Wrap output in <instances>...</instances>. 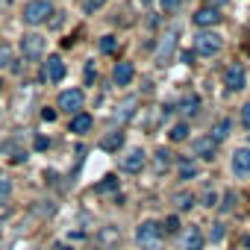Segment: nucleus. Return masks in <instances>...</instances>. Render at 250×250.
<instances>
[{"label":"nucleus","instance_id":"obj_17","mask_svg":"<svg viewBox=\"0 0 250 250\" xmlns=\"http://www.w3.org/2000/svg\"><path fill=\"white\" fill-rule=\"evenodd\" d=\"M171 162H174V159H171V153H168L165 147L153 153V168H156V174H165V171L171 168Z\"/></svg>","mask_w":250,"mask_h":250},{"label":"nucleus","instance_id":"obj_25","mask_svg":"<svg viewBox=\"0 0 250 250\" xmlns=\"http://www.w3.org/2000/svg\"><path fill=\"white\" fill-rule=\"evenodd\" d=\"M12 59H15V56H12V47H9V44H0V68H9Z\"/></svg>","mask_w":250,"mask_h":250},{"label":"nucleus","instance_id":"obj_2","mask_svg":"<svg viewBox=\"0 0 250 250\" xmlns=\"http://www.w3.org/2000/svg\"><path fill=\"white\" fill-rule=\"evenodd\" d=\"M50 15H56L50 0H30V3L24 6V24H30V27L47 24V21H50Z\"/></svg>","mask_w":250,"mask_h":250},{"label":"nucleus","instance_id":"obj_8","mask_svg":"<svg viewBox=\"0 0 250 250\" xmlns=\"http://www.w3.org/2000/svg\"><path fill=\"white\" fill-rule=\"evenodd\" d=\"M244 83H247V74H244V68H241V65H232V68H227V71H224V85H227L229 91H241V88H244Z\"/></svg>","mask_w":250,"mask_h":250},{"label":"nucleus","instance_id":"obj_5","mask_svg":"<svg viewBox=\"0 0 250 250\" xmlns=\"http://www.w3.org/2000/svg\"><path fill=\"white\" fill-rule=\"evenodd\" d=\"M83 103H85L83 88H65V91L59 94V109L68 112V115H77V112L83 109Z\"/></svg>","mask_w":250,"mask_h":250},{"label":"nucleus","instance_id":"obj_31","mask_svg":"<svg viewBox=\"0 0 250 250\" xmlns=\"http://www.w3.org/2000/svg\"><path fill=\"white\" fill-rule=\"evenodd\" d=\"M241 124L250 130V103H244V106H241Z\"/></svg>","mask_w":250,"mask_h":250},{"label":"nucleus","instance_id":"obj_23","mask_svg":"<svg viewBox=\"0 0 250 250\" xmlns=\"http://www.w3.org/2000/svg\"><path fill=\"white\" fill-rule=\"evenodd\" d=\"M168 136H171V142H186L188 139V124H174Z\"/></svg>","mask_w":250,"mask_h":250},{"label":"nucleus","instance_id":"obj_41","mask_svg":"<svg viewBox=\"0 0 250 250\" xmlns=\"http://www.w3.org/2000/svg\"><path fill=\"white\" fill-rule=\"evenodd\" d=\"M0 88H3V83H0Z\"/></svg>","mask_w":250,"mask_h":250},{"label":"nucleus","instance_id":"obj_30","mask_svg":"<svg viewBox=\"0 0 250 250\" xmlns=\"http://www.w3.org/2000/svg\"><path fill=\"white\" fill-rule=\"evenodd\" d=\"M115 186H118V180H115V177H106V180H103V183L97 186V191H112Z\"/></svg>","mask_w":250,"mask_h":250},{"label":"nucleus","instance_id":"obj_24","mask_svg":"<svg viewBox=\"0 0 250 250\" xmlns=\"http://www.w3.org/2000/svg\"><path fill=\"white\" fill-rule=\"evenodd\" d=\"M9 194H12V180L6 174H0V200H9Z\"/></svg>","mask_w":250,"mask_h":250},{"label":"nucleus","instance_id":"obj_16","mask_svg":"<svg viewBox=\"0 0 250 250\" xmlns=\"http://www.w3.org/2000/svg\"><path fill=\"white\" fill-rule=\"evenodd\" d=\"M174 47H177V33L171 30V33L165 36V42H162V47H159V53H156V62H159V65H168V59H171V53H174Z\"/></svg>","mask_w":250,"mask_h":250},{"label":"nucleus","instance_id":"obj_39","mask_svg":"<svg viewBox=\"0 0 250 250\" xmlns=\"http://www.w3.org/2000/svg\"><path fill=\"white\" fill-rule=\"evenodd\" d=\"M244 247H247V250H250V235H247V238H244Z\"/></svg>","mask_w":250,"mask_h":250},{"label":"nucleus","instance_id":"obj_34","mask_svg":"<svg viewBox=\"0 0 250 250\" xmlns=\"http://www.w3.org/2000/svg\"><path fill=\"white\" fill-rule=\"evenodd\" d=\"M203 200H206V206L212 209V206H215V200H218V194H215V191H206V194H203Z\"/></svg>","mask_w":250,"mask_h":250},{"label":"nucleus","instance_id":"obj_38","mask_svg":"<svg viewBox=\"0 0 250 250\" xmlns=\"http://www.w3.org/2000/svg\"><path fill=\"white\" fill-rule=\"evenodd\" d=\"M53 250H71L68 244H53Z\"/></svg>","mask_w":250,"mask_h":250},{"label":"nucleus","instance_id":"obj_11","mask_svg":"<svg viewBox=\"0 0 250 250\" xmlns=\"http://www.w3.org/2000/svg\"><path fill=\"white\" fill-rule=\"evenodd\" d=\"M145 162H147V156H145V150H130L127 156L121 159V168L127 171V174H139L142 168H145Z\"/></svg>","mask_w":250,"mask_h":250},{"label":"nucleus","instance_id":"obj_37","mask_svg":"<svg viewBox=\"0 0 250 250\" xmlns=\"http://www.w3.org/2000/svg\"><path fill=\"white\" fill-rule=\"evenodd\" d=\"M177 3H180V0H162V6H165V9H177Z\"/></svg>","mask_w":250,"mask_h":250},{"label":"nucleus","instance_id":"obj_1","mask_svg":"<svg viewBox=\"0 0 250 250\" xmlns=\"http://www.w3.org/2000/svg\"><path fill=\"white\" fill-rule=\"evenodd\" d=\"M136 241H139L142 250H159V247H162V224H156V221H145V224H139V229H136Z\"/></svg>","mask_w":250,"mask_h":250},{"label":"nucleus","instance_id":"obj_36","mask_svg":"<svg viewBox=\"0 0 250 250\" xmlns=\"http://www.w3.org/2000/svg\"><path fill=\"white\" fill-rule=\"evenodd\" d=\"M36 147H39V150H44V147H47V139H44V136H39V139H36Z\"/></svg>","mask_w":250,"mask_h":250},{"label":"nucleus","instance_id":"obj_20","mask_svg":"<svg viewBox=\"0 0 250 250\" xmlns=\"http://www.w3.org/2000/svg\"><path fill=\"white\" fill-rule=\"evenodd\" d=\"M174 206H177L180 212L191 209V206H194V194H191V191H177V194H174Z\"/></svg>","mask_w":250,"mask_h":250},{"label":"nucleus","instance_id":"obj_12","mask_svg":"<svg viewBox=\"0 0 250 250\" xmlns=\"http://www.w3.org/2000/svg\"><path fill=\"white\" fill-rule=\"evenodd\" d=\"M133 77H136L133 62H118V65H115V71H112L115 85H130V83H133Z\"/></svg>","mask_w":250,"mask_h":250},{"label":"nucleus","instance_id":"obj_3","mask_svg":"<svg viewBox=\"0 0 250 250\" xmlns=\"http://www.w3.org/2000/svg\"><path fill=\"white\" fill-rule=\"evenodd\" d=\"M21 56H24L27 62H39V59L44 56V36H39V33L21 36Z\"/></svg>","mask_w":250,"mask_h":250},{"label":"nucleus","instance_id":"obj_7","mask_svg":"<svg viewBox=\"0 0 250 250\" xmlns=\"http://www.w3.org/2000/svg\"><path fill=\"white\" fill-rule=\"evenodd\" d=\"M65 74H68V68H65V62H62V56L56 53V56H50L47 62H44V77L50 80V83H62L65 80Z\"/></svg>","mask_w":250,"mask_h":250},{"label":"nucleus","instance_id":"obj_10","mask_svg":"<svg viewBox=\"0 0 250 250\" xmlns=\"http://www.w3.org/2000/svg\"><path fill=\"white\" fill-rule=\"evenodd\" d=\"M232 174L235 177H250V147H238L232 153Z\"/></svg>","mask_w":250,"mask_h":250},{"label":"nucleus","instance_id":"obj_4","mask_svg":"<svg viewBox=\"0 0 250 250\" xmlns=\"http://www.w3.org/2000/svg\"><path fill=\"white\" fill-rule=\"evenodd\" d=\"M194 47H197L200 56H218L221 47H224V39L218 33H200L197 42H194Z\"/></svg>","mask_w":250,"mask_h":250},{"label":"nucleus","instance_id":"obj_15","mask_svg":"<svg viewBox=\"0 0 250 250\" xmlns=\"http://www.w3.org/2000/svg\"><path fill=\"white\" fill-rule=\"evenodd\" d=\"M183 250H203V232H200V227H188L183 232Z\"/></svg>","mask_w":250,"mask_h":250},{"label":"nucleus","instance_id":"obj_14","mask_svg":"<svg viewBox=\"0 0 250 250\" xmlns=\"http://www.w3.org/2000/svg\"><path fill=\"white\" fill-rule=\"evenodd\" d=\"M194 24L197 27H215V24H221V12L215 6H203L194 12Z\"/></svg>","mask_w":250,"mask_h":250},{"label":"nucleus","instance_id":"obj_6","mask_svg":"<svg viewBox=\"0 0 250 250\" xmlns=\"http://www.w3.org/2000/svg\"><path fill=\"white\" fill-rule=\"evenodd\" d=\"M118 241H121V229L118 227H100V232L94 235V244L100 247V250H115L118 247Z\"/></svg>","mask_w":250,"mask_h":250},{"label":"nucleus","instance_id":"obj_27","mask_svg":"<svg viewBox=\"0 0 250 250\" xmlns=\"http://www.w3.org/2000/svg\"><path fill=\"white\" fill-rule=\"evenodd\" d=\"M197 106H200L197 94H188V97L183 100V112H186V115H194V112H197Z\"/></svg>","mask_w":250,"mask_h":250},{"label":"nucleus","instance_id":"obj_33","mask_svg":"<svg viewBox=\"0 0 250 250\" xmlns=\"http://www.w3.org/2000/svg\"><path fill=\"white\" fill-rule=\"evenodd\" d=\"M224 238V224H215V229H212V241H221Z\"/></svg>","mask_w":250,"mask_h":250},{"label":"nucleus","instance_id":"obj_40","mask_svg":"<svg viewBox=\"0 0 250 250\" xmlns=\"http://www.w3.org/2000/svg\"><path fill=\"white\" fill-rule=\"evenodd\" d=\"M142 3H150V0H142Z\"/></svg>","mask_w":250,"mask_h":250},{"label":"nucleus","instance_id":"obj_19","mask_svg":"<svg viewBox=\"0 0 250 250\" xmlns=\"http://www.w3.org/2000/svg\"><path fill=\"white\" fill-rule=\"evenodd\" d=\"M121 145H124V133H121V130L109 133V136H106V139L100 142V147H103V150H109V153H112V150H118Z\"/></svg>","mask_w":250,"mask_h":250},{"label":"nucleus","instance_id":"obj_9","mask_svg":"<svg viewBox=\"0 0 250 250\" xmlns=\"http://www.w3.org/2000/svg\"><path fill=\"white\" fill-rule=\"evenodd\" d=\"M191 150H194V156H200V159H215V150H218V142H215L212 136H200V139H194V145H191Z\"/></svg>","mask_w":250,"mask_h":250},{"label":"nucleus","instance_id":"obj_21","mask_svg":"<svg viewBox=\"0 0 250 250\" xmlns=\"http://www.w3.org/2000/svg\"><path fill=\"white\" fill-rule=\"evenodd\" d=\"M229 127H232V124H229L227 118H221L215 127H212V139H215V142H224V139L229 136Z\"/></svg>","mask_w":250,"mask_h":250},{"label":"nucleus","instance_id":"obj_29","mask_svg":"<svg viewBox=\"0 0 250 250\" xmlns=\"http://www.w3.org/2000/svg\"><path fill=\"white\" fill-rule=\"evenodd\" d=\"M103 3H106V0H83V9H85V12H94V9H100Z\"/></svg>","mask_w":250,"mask_h":250},{"label":"nucleus","instance_id":"obj_18","mask_svg":"<svg viewBox=\"0 0 250 250\" xmlns=\"http://www.w3.org/2000/svg\"><path fill=\"white\" fill-rule=\"evenodd\" d=\"M200 174V165L194 159H180V180H191Z\"/></svg>","mask_w":250,"mask_h":250},{"label":"nucleus","instance_id":"obj_32","mask_svg":"<svg viewBox=\"0 0 250 250\" xmlns=\"http://www.w3.org/2000/svg\"><path fill=\"white\" fill-rule=\"evenodd\" d=\"M9 215H12V203L0 200V221H3V218H9Z\"/></svg>","mask_w":250,"mask_h":250},{"label":"nucleus","instance_id":"obj_26","mask_svg":"<svg viewBox=\"0 0 250 250\" xmlns=\"http://www.w3.org/2000/svg\"><path fill=\"white\" fill-rule=\"evenodd\" d=\"M100 50H103V53H115V50H118V39H115V36H103V39H100Z\"/></svg>","mask_w":250,"mask_h":250},{"label":"nucleus","instance_id":"obj_28","mask_svg":"<svg viewBox=\"0 0 250 250\" xmlns=\"http://www.w3.org/2000/svg\"><path fill=\"white\" fill-rule=\"evenodd\" d=\"M162 227H165V232H177V229H180V218H177V215H168Z\"/></svg>","mask_w":250,"mask_h":250},{"label":"nucleus","instance_id":"obj_22","mask_svg":"<svg viewBox=\"0 0 250 250\" xmlns=\"http://www.w3.org/2000/svg\"><path fill=\"white\" fill-rule=\"evenodd\" d=\"M133 109H136V97H130V100H124V103L118 106V112H115V118H118V121H127V118L133 115Z\"/></svg>","mask_w":250,"mask_h":250},{"label":"nucleus","instance_id":"obj_35","mask_svg":"<svg viewBox=\"0 0 250 250\" xmlns=\"http://www.w3.org/2000/svg\"><path fill=\"white\" fill-rule=\"evenodd\" d=\"M42 118H44V121H53V118H56V112H53V109H44V112H42Z\"/></svg>","mask_w":250,"mask_h":250},{"label":"nucleus","instance_id":"obj_13","mask_svg":"<svg viewBox=\"0 0 250 250\" xmlns=\"http://www.w3.org/2000/svg\"><path fill=\"white\" fill-rule=\"evenodd\" d=\"M91 127H94V118H91L88 112H83V109L71 118V133H74V136H85Z\"/></svg>","mask_w":250,"mask_h":250}]
</instances>
